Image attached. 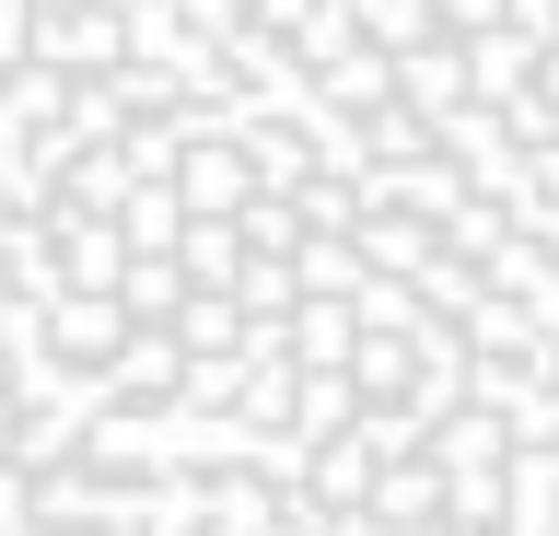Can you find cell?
<instances>
[{"label": "cell", "mask_w": 559, "mask_h": 536, "mask_svg": "<svg viewBox=\"0 0 559 536\" xmlns=\"http://www.w3.org/2000/svg\"><path fill=\"white\" fill-rule=\"evenodd\" d=\"M0 536H559V0H0Z\"/></svg>", "instance_id": "obj_1"}]
</instances>
